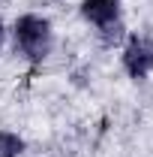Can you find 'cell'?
<instances>
[{
	"instance_id": "obj_1",
	"label": "cell",
	"mask_w": 153,
	"mask_h": 157,
	"mask_svg": "<svg viewBox=\"0 0 153 157\" xmlns=\"http://www.w3.org/2000/svg\"><path fill=\"white\" fill-rule=\"evenodd\" d=\"M12 36H15V52H21L27 60H33V63H39V60L48 58V52H51V42H54V36H51V24H48V18H42V15H21L18 21H15V27H12Z\"/></svg>"
},
{
	"instance_id": "obj_4",
	"label": "cell",
	"mask_w": 153,
	"mask_h": 157,
	"mask_svg": "<svg viewBox=\"0 0 153 157\" xmlns=\"http://www.w3.org/2000/svg\"><path fill=\"white\" fill-rule=\"evenodd\" d=\"M21 151H24V139L18 133L0 130V157H18Z\"/></svg>"
},
{
	"instance_id": "obj_2",
	"label": "cell",
	"mask_w": 153,
	"mask_h": 157,
	"mask_svg": "<svg viewBox=\"0 0 153 157\" xmlns=\"http://www.w3.org/2000/svg\"><path fill=\"white\" fill-rule=\"evenodd\" d=\"M123 67L132 78H144L153 73V42L147 36H129L123 48Z\"/></svg>"
},
{
	"instance_id": "obj_3",
	"label": "cell",
	"mask_w": 153,
	"mask_h": 157,
	"mask_svg": "<svg viewBox=\"0 0 153 157\" xmlns=\"http://www.w3.org/2000/svg\"><path fill=\"white\" fill-rule=\"evenodd\" d=\"M81 15L96 24L102 33L120 30V0H84L81 3Z\"/></svg>"
},
{
	"instance_id": "obj_5",
	"label": "cell",
	"mask_w": 153,
	"mask_h": 157,
	"mask_svg": "<svg viewBox=\"0 0 153 157\" xmlns=\"http://www.w3.org/2000/svg\"><path fill=\"white\" fill-rule=\"evenodd\" d=\"M0 42H3V24H0Z\"/></svg>"
}]
</instances>
